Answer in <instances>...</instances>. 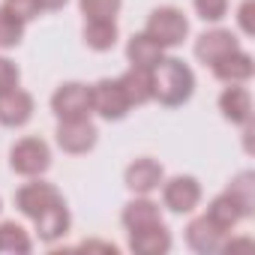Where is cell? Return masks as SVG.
I'll use <instances>...</instances> for the list:
<instances>
[{
  "instance_id": "obj_12",
  "label": "cell",
  "mask_w": 255,
  "mask_h": 255,
  "mask_svg": "<svg viewBox=\"0 0 255 255\" xmlns=\"http://www.w3.org/2000/svg\"><path fill=\"white\" fill-rule=\"evenodd\" d=\"M33 114V96L21 87L0 96V123L3 126H24Z\"/></svg>"
},
{
  "instance_id": "obj_23",
  "label": "cell",
  "mask_w": 255,
  "mask_h": 255,
  "mask_svg": "<svg viewBox=\"0 0 255 255\" xmlns=\"http://www.w3.org/2000/svg\"><path fill=\"white\" fill-rule=\"evenodd\" d=\"M30 237L18 222H3L0 225V252H30Z\"/></svg>"
},
{
  "instance_id": "obj_1",
  "label": "cell",
  "mask_w": 255,
  "mask_h": 255,
  "mask_svg": "<svg viewBox=\"0 0 255 255\" xmlns=\"http://www.w3.org/2000/svg\"><path fill=\"white\" fill-rule=\"evenodd\" d=\"M150 87H153V99H159L162 105L174 108V105H183L192 96L195 75L180 57H162L150 69Z\"/></svg>"
},
{
  "instance_id": "obj_13",
  "label": "cell",
  "mask_w": 255,
  "mask_h": 255,
  "mask_svg": "<svg viewBox=\"0 0 255 255\" xmlns=\"http://www.w3.org/2000/svg\"><path fill=\"white\" fill-rule=\"evenodd\" d=\"M162 165L156 159H135L129 168H126V186L138 195H147L153 192L159 183H162Z\"/></svg>"
},
{
  "instance_id": "obj_11",
  "label": "cell",
  "mask_w": 255,
  "mask_h": 255,
  "mask_svg": "<svg viewBox=\"0 0 255 255\" xmlns=\"http://www.w3.org/2000/svg\"><path fill=\"white\" fill-rule=\"evenodd\" d=\"M186 243H189L195 252L210 255V252H219V249H222L225 231H219L207 216H198V219H192V222L186 225Z\"/></svg>"
},
{
  "instance_id": "obj_7",
  "label": "cell",
  "mask_w": 255,
  "mask_h": 255,
  "mask_svg": "<svg viewBox=\"0 0 255 255\" xmlns=\"http://www.w3.org/2000/svg\"><path fill=\"white\" fill-rule=\"evenodd\" d=\"M60 201H63V195L51 183H27L15 192V207L30 219H36L42 210H48L51 204H60Z\"/></svg>"
},
{
  "instance_id": "obj_8",
  "label": "cell",
  "mask_w": 255,
  "mask_h": 255,
  "mask_svg": "<svg viewBox=\"0 0 255 255\" xmlns=\"http://www.w3.org/2000/svg\"><path fill=\"white\" fill-rule=\"evenodd\" d=\"M162 201H165V207L174 210V213H189V210H195L198 201H201V186H198L195 177L180 174V177H174V180L165 183Z\"/></svg>"
},
{
  "instance_id": "obj_3",
  "label": "cell",
  "mask_w": 255,
  "mask_h": 255,
  "mask_svg": "<svg viewBox=\"0 0 255 255\" xmlns=\"http://www.w3.org/2000/svg\"><path fill=\"white\" fill-rule=\"evenodd\" d=\"M9 165L24 177H39L51 165V150L42 138H21L9 153Z\"/></svg>"
},
{
  "instance_id": "obj_28",
  "label": "cell",
  "mask_w": 255,
  "mask_h": 255,
  "mask_svg": "<svg viewBox=\"0 0 255 255\" xmlns=\"http://www.w3.org/2000/svg\"><path fill=\"white\" fill-rule=\"evenodd\" d=\"M18 87V66L6 57H0V96Z\"/></svg>"
},
{
  "instance_id": "obj_22",
  "label": "cell",
  "mask_w": 255,
  "mask_h": 255,
  "mask_svg": "<svg viewBox=\"0 0 255 255\" xmlns=\"http://www.w3.org/2000/svg\"><path fill=\"white\" fill-rule=\"evenodd\" d=\"M228 195L240 204V210H243L246 216H252V210H255V174H252V171L237 174V177L231 180V186H228Z\"/></svg>"
},
{
  "instance_id": "obj_16",
  "label": "cell",
  "mask_w": 255,
  "mask_h": 255,
  "mask_svg": "<svg viewBox=\"0 0 255 255\" xmlns=\"http://www.w3.org/2000/svg\"><path fill=\"white\" fill-rule=\"evenodd\" d=\"M33 222H36V234H39V240L54 243L57 237H63V234L69 231V210H66L63 201H60V204H51V207L42 210Z\"/></svg>"
},
{
  "instance_id": "obj_25",
  "label": "cell",
  "mask_w": 255,
  "mask_h": 255,
  "mask_svg": "<svg viewBox=\"0 0 255 255\" xmlns=\"http://www.w3.org/2000/svg\"><path fill=\"white\" fill-rule=\"evenodd\" d=\"M81 12L87 21L93 18H114L120 12V0H81Z\"/></svg>"
},
{
  "instance_id": "obj_14",
  "label": "cell",
  "mask_w": 255,
  "mask_h": 255,
  "mask_svg": "<svg viewBox=\"0 0 255 255\" xmlns=\"http://www.w3.org/2000/svg\"><path fill=\"white\" fill-rule=\"evenodd\" d=\"M213 75L219 78V81H228V84H243V81H249L252 78V72H255V63H252V57L246 54V51H231V54H225L222 60H216L213 66Z\"/></svg>"
},
{
  "instance_id": "obj_20",
  "label": "cell",
  "mask_w": 255,
  "mask_h": 255,
  "mask_svg": "<svg viewBox=\"0 0 255 255\" xmlns=\"http://www.w3.org/2000/svg\"><path fill=\"white\" fill-rule=\"evenodd\" d=\"M162 222V213H159V204L147 201V198H135L123 207V225L135 231V228H147V225H156Z\"/></svg>"
},
{
  "instance_id": "obj_30",
  "label": "cell",
  "mask_w": 255,
  "mask_h": 255,
  "mask_svg": "<svg viewBox=\"0 0 255 255\" xmlns=\"http://www.w3.org/2000/svg\"><path fill=\"white\" fill-rule=\"evenodd\" d=\"M66 6V0H42V9H60Z\"/></svg>"
},
{
  "instance_id": "obj_24",
  "label": "cell",
  "mask_w": 255,
  "mask_h": 255,
  "mask_svg": "<svg viewBox=\"0 0 255 255\" xmlns=\"http://www.w3.org/2000/svg\"><path fill=\"white\" fill-rule=\"evenodd\" d=\"M24 36V21L12 15L6 6H0V48H15Z\"/></svg>"
},
{
  "instance_id": "obj_10",
  "label": "cell",
  "mask_w": 255,
  "mask_h": 255,
  "mask_svg": "<svg viewBox=\"0 0 255 255\" xmlns=\"http://www.w3.org/2000/svg\"><path fill=\"white\" fill-rule=\"evenodd\" d=\"M129 249L138 255H162L171 249V234L162 222L147 225V228H135V231H129Z\"/></svg>"
},
{
  "instance_id": "obj_19",
  "label": "cell",
  "mask_w": 255,
  "mask_h": 255,
  "mask_svg": "<svg viewBox=\"0 0 255 255\" xmlns=\"http://www.w3.org/2000/svg\"><path fill=\"white\" fill-rule=\"evenodd\" d=\"M207 219L219 228V231H231L240 219H246V213L240 210V204L228 195V192H222V195H216L213 201H210V207H207Z\"/></svg>"
},
{
  "instance_id": "obj_5",
  "label": "cell",
  "mask_w": 255,
  "mask_h": 255,
  "mask_svg": "<svg viewBox=\"0 0 255 255\" xmlns=\"http://www.w3.org/2000/svg\"><path fill=\"white\" fill-rule=\"evenodd\" d=\"M51 108L60 120H72V117H87L93 111V99H90V87L87 84H78V81H69L63 87L54 90L51 96Z\"/></svg>"
},
{
  "instance_id": "obj_29",
  "label": "cell",
  "mask_w": 255,
  "mask_h": 255,
  "mask_svg": "<svg viewBox=\"0 0 255 255\" xmlns=\"http://www.w3.org/2000/svg\"><path fill=\"white\" fill-rule=\"evenodd\" d=\"M252 0H243V3H240V12H237V21H240V27H243V33L246 36H252L255 33V27H252Z\"/></svg>"
},
{
  "instance_id": "obj_4",
  "label": "cell",
  "mask_w": 255,
  "mask_h": 255,
  "mask_svg": "<svg viewBox=\"0 0 255 255\" xmlns=\"http://www.w3.org/2000/svg\"><path fill=\"white\" fill-rule=\"evenodd\" d=\"M90 99H93V111H96L99 117H105V120H120V117H126V111L132 108L117 78H114V81H111V78L96 81V84L90 87Z\"/></svg>"
},
{
  "instance_id": "obj_27",
  "label": "cell",
  "mask_w": 255,
  "mask_h": 255,
  "mask_svg": "<svg viewBox=\"0 0 255 255\" xmlns=\"http://www.w3.org/2000/svg\"><path fill=\"white\" fill-rule=\"evenodd\" d=\"M195 9L204 21H219L228 12V0H195Z\"/></svg>"
},
{
  "instance_id": "obj_26",
  "label": "cell",
  "mask_w": 255,
  "mask_h": 255,
  "mask_svg": "<svg viewBox=\"0 0 255 255\" xmlns=\"http://www.w3.org/2000/svg\"><path fill=\"white\" fill-rule=\"evenodd\" d=\"M12 15H18L21 21H30V18H36L39 12H42V0H6L3 3Z\"/></svg>"
},
{
  "instance_id": "obj_18",
  "label": "cell",
  "mask_w": 255,
  "mask_h": 255,
  "mask_svg": "<svg viewBox=\"0 0 255 255\" xmlns=\"http://www.w3.org/2000/svg\"><path fill=\"white\" fill-rule=\"evenodd\" d=\"M162 51L165 48L153 36H147V33H135L129 39V45H126V54H129L132 66H138V69H153L162 60Z\"/></svg>"
},
{
  "instance_id": "obj_15",
  "label": "cell",
  "mask_w": 255,
  "mask_h": 255,
  "mask_svg": "<svg viewBox=\"0 0 255 255\" xmlns=\"http://www.w3.org/2000/svg\"><path fill=\"white\" fill-rule=\"evenodd\" d=\"M219 108H222L225 120H231V123H249L252 120V96L240 84H231V87L222 90Z\"/></svg>"
},
{
  "instance_id": "obj_17",
  "label": "cell",
  "mask_w": 255,
  "mask_h": 255,
  "mask_svg": "<svg viewBox=\"0 0 255 255\" xmlns=\"http://www.w3.org/2000/svg\"><path fill=\"white\" fill-rule=\"evenodd\" d=\"M120 87L129 99V105H144L147 99H153V87H150V69H138V66H129L120 78Z\"/></svg>"
},
{
  "instance_id": "obj_6",
  "label": "cell",
  "mask_w": 255,
  "mask_h": 255,
  "mask_svg": "<svg viewBox=\"0 0 255 255\" xmlns=\"http://www.w3.org/2000/svg\"><path fill=\"white\" fill-rule=\"evenodd\" d=\"M96 126L87 117H72V120H60L57 126V144L66 153H87L96 144Z\"/></svg>"
},
{
  "instance_id": "obj_21",
  "label": "cell",
  "mask_w": 255,
  "mask_h": 255,
  "mask_svg": "<svg viewBox=\"0 0 255 255\" xmlns=\"http://www.w3.org/2000/svg\"><path fill=\"white\" fill-rule=\"evenodd\" d=\"M84 42L93 51H108L117 42V24L114 18H93L84 24Z\"/></svg>"
},
{
  "instance_id": "obj_2",
  "label": "cell",
  "mask_w": 255,
  "mask_h": 255,
  "mask_svg": "<svg viewBox=\"0 0 255 255\" xmlns=\"http://www.w3.org/2000/svg\"><path fill=\"white\" fill-rule=\"evenodd\" d=\"M144 33L153 36L162 48H174V45H180V42L186 39L189 21H186V15H183L180 9H174V6H159V9L150 12Z\"/></svg>"
},
{
  "instance_id": "obj_9",
  "label": "cell",
  "mask_w": 255,
  "mask_h": 255,
  "mask_svg": "<svg viewBox=\"0 0 255 255\" xmlns=\"http://www.w3.org/2000/svg\"><path fill=\"white\" fill-rule=\"evenodd\" d=\"M240 45H237V36L231 33V30H207V33H201L198 36V42H195V57L201 60V63H207V66H213L216 60H222L225 54H231V51H237Z\"/></svg>"
}]
</instances>
